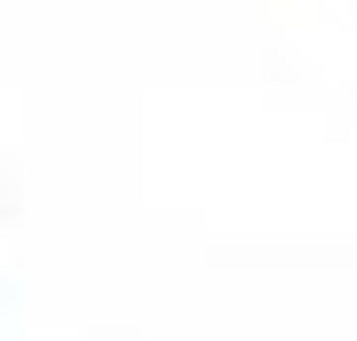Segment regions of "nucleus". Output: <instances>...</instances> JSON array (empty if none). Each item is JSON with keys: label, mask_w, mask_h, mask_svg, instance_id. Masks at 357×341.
<instances>
[]
</instances>
